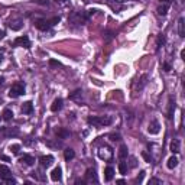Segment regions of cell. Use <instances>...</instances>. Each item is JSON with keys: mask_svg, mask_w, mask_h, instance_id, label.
Returning a JSON list of instances; mask_svg holds the SVG:
<instances>
[{"mask_svg": "<svg viewBox=\"0 0 185 185\" xmlns=\"http://www.w3.org/2000/svg\"><path fill=\"white\" fill-rule=\"evenodd\" d=\"M88 124H92V126L101 127V126H109L111 123V117L110 116H92V117L87 119Z\"/></svg>", "mask_w": 185, "mask_h": 185, "instance_id": "1", "label": "cell"}, {"mask_svg": "<svg viewBox=\"0 0 185 185\" xmlns=\"http://www.w3.org/2000/svg\"><path fill=\"white\" fill-rule=\"evenodd\" d=\"M22 94H25V84L23 83H15L10 87V90H9V96L12 97V98H17Z\"/></svg>", "mask_w": 185, "mask_h": 185, "instance_id": "2", "label": "cell"}, {"mask_svg": "<svg viewBox=\"0 0 185 185\" xmlns=\"http://www.w3.org/2000/svg\"><path fill=\"white\" fill-rule=\"evenodd\" d=\"M98 158L103 160H110L113 158V149L109 146H101L98 149Z\"/></svg>", "mask_w": 185, "mask_h": 185, "instance_id": "3", "label": "cell"}, {"mask_svg": "<svg viewBox=\"0 0 185 185\" xmlns=\"http://www.w3.org/2000/svg\"><path fill=\"white\" fill-rule=\"evenodd\" d=\"M15 45L16 46H23V48H30V41H29V38H28L26 35H23V36H17V38L15 39Z\"/></svg>", "mask_w": 185, "mask_h": 185, "instance_id": "4", "label": "cell"}, {"mask_svg": "<svg viewBox=\"0 0 185 185\" xmlns=\"http://www.w3.org/2000/svg\"><path fill=\"white\" fill-rule=\"evenodd\" d=\"M39 164H41L42 168H48V166H51V165L54 164V156L52 155L41 156V158H39Z\"/></svg>", "mask_w": 185, "mask_h": 185, "instance_id": "5", "label": "cell"}, {"mask_svg": "<svg viewBox=\"0 0 185 185\" xmlns=\"http://www.w3.org/2000/svg\"><path fill=\"white\" fill-rule=\"evenodd\" d=\"M35 26H36L39 30H48L52 25H51V19H49V20L41 19V20H36V22H35Z\"/></svg>", "mask_w": 185, "mask_h": 185, "instance_id": "6", "label": "cell"}, {"mask_svg": "<svg viewBox=\"0 0 185 185\" xmlns=\"http://www.w3.org/2000/svg\"><path fill=\"white\" fill-rule=\"evenodd\" d=\"M147 132L151 133V135H158L160 132V124L156 120H152L151 123H149V127H147Z\"/></svg>", "mask_w": 185, "mask_h": 185, "instance_id": "7", "label": "cell"}, {"mask_svg": "<svg viewBox=\"0 0 185 185\" xmlns=\"http://www.w3.org/2000/svg\"><path fill=\"white\" fill-rule=\"evenodd\" d=\"M9 178H12V172H10V169L6 166V165H0V179H9Z\"/></svg>", "mask_w": 185, "mask_h": 185, "instance_id": "8", "label": "cell"}, {"mask_svg": "<svg viewBox=\"0 0 185 185\" xmlns=\"http://www.w3.org/2000/svg\"><path fill=\"white\" fill-rule=\"evenodd\" d=\"M61 178H62V171H61V168H55L52 172H51V179L52 181H55V182H58V181H61Z\"/></svg>", "mask_w": 185, "mask_h": 185, "instance_id": "9", "label": "cell"}, {"mask_svg": "<svg viewBox=\"0 0 185 185\" xmlns=\"http://www.w3.org/2000/svg\"><path fill=\"white\" fill-rule=\"evenodd\" d=\"M85 179H87V182L88 184H91L92 181L97 182V177H96V171L94 169H87V172H85Z\"/></svg>", "mask_w": 185, "mask_h": 185, "instance_id": "10", "label": "cell"}, {"mask_svg": "<svg viewBox=\"0 0 185 185\" xmlns=\"http://www.w3.org/2000/svg\"><path fill=\"white\" fill-rule=\"evenodd\" d=\"M34 111V104H32V101H26L22 104V113L23 114H30Z\"/></svg>", "mask_w": 185, "mask_h": 185, "instance_id": "11", "label": "cell"}, {"mask_svg": "<svg viewBox=\"0 0 185 185\" xmlns=\"http://www.w3.org/2000/svg\"><path fill=\"white\" fill-rule=\"evenodd\" d=\"M62 98H55L54 103H52V106H51V110L54 111V113H56V111H59V110L62 109Z\"/></svg>", "mask_w": 185, "mask_h": 185, "instance_id": "12", "label": "cell"}, {"mask_svg": "<svg viewBox=\"0 0 185 185\" xmlns=\"http://www.w3.org/2000/svg\"><path fill=\"white\" fill-rule=\"evenodd\" d=\"M19 162H20V164L28 165V166H32V165L35 164V159H34V158H32L30 155H23V156H20Z\"/></svg>", "mask_w": 185, "mask_h": 185, "instance_id": "13", "label": "cell"}, {"mask_svg": "<svg viewBox=\"0 0 185 185\" xmlns=\"http://www.w3.org/2000/svg\"><path fill=\"white\" fill-rule=\"evenodd\" d=\"M113 177H114L113 166H107V168L104 169V179L109 182V181H111V179H113Z\"/></svg>", "mask_w": 185, "mask_h": 185, "instance_id": "14", "label": "cell"}, {"mask_svg": "<svg viewBox=\"0 0 185 185\" xmlns=\"http://www.w3.org/2000/svg\"><path fill=\"white\" fill-rule=\"evenodd\" d=\"M179 151H181V142L178 139H174L172 142H171V152L172 153H178Z\"/></svg>", "mask_w": 185, "mask_h": 185, "instance_id": "15", "label": "cell"}, {"mask_svg": "<svg viewBox=\"0 0 185 185\" xmlns=\"http://www.w3.org/2000/svg\"><path fill=\"white\" fill-rule=\"evenodd\" d=\"M9 28L12 30H19L22 28V20H19V19L17 20H10L9 22Z\"/></svg>", "mask_w": 185, "mask_h": 185, "instance_id": "16", "label": "cell"}, {"mask_svg": "<svg viewBox=\"0 0 185 185\" xmlns=\"http://www.w3.org/2000/svg\"><path fill=\"white\" fill-rule=\"evenodd\" d=\"M177 165H178V158L175 155H172L168 159V164H166V166H168L169 169H174V168H177Z\"/></svg>", "mask_w": 185, "mask_h": 185, "instance_id": "17", "label": "cell"}, {"mask_svg": "<svg viewBox=\"0 0 185 185\" xmlns=\"http://www.w3.org/2000/svg\"><path fill=\"white\" fill-rule=\"evenodd\" d=\"M74 156H75V152L72 151V149H65L64 151V158H65V160H71V159H74Z\"/></svg>", "mask_w": 185, "mask_h": 185, "instance_id": "18", "label": "cell"}, {"mask_svg": "<svg viewBox=\"0 0 185 185\" xmlns=\"http://www.w3.org/2000/svg\"><path fill=\"white\" fill-rule=\"evenodd\" d=\"M178 32H179V36L184 38L185 36V30H184V17H179L178 20Z\"/></svg>", "mask_w": 185, "mask_h": 185, "instance_id": "19", "label": "cell"}, {"mask_svg": "<svg viewBox=\"0 0 185 185\" xmlns=\"http://www.w3.org/2000/svg\"><path fill=\"white\" fill-rule=\"evenodd\" d=\"M2 117H3V120H6V122H9V120H12L13 117V111L10 109H6L3 111V114H2Z\"/></svg>", "mask_w": 185, "mask_h": 185, "instance_id": "20", "label": "cell"}, {"mask_svg": "<svg viewBox=\"0 0 185 185\" xmlns=\"http://www.w3.org/2000/svg\"><path fill=\"white\" fill-rule=\"evenodd\" d=\"M119 158H120V159L127 158V146L126 145H122V146H120V149H119Z\"/></svg>", "mask_w": 185, "mask_h": 185, "instance_id": "21", "label": "cell"}, {"mask_svg": "<svg viewBox=\"0 0 185 185\" xmlns=\"http://www.w3.org/2000/svg\"><path fill=\"white\" fill-rule=\"evenodd\" d=\"M119 172L122 174V175H126L127 174V164L123 159H122V162H119Z\"/></svg>", "mask_w": 185, "mask_h": 185, "instance_id": "22", "label": "cell"}, {"mask_svg": "<svg viewBox=\"0 0 185 185\" xmlns=\"http://www.w3.org/2000/svg\"><path fill=\"white\" fill-rule=\"evenodd\" d=\"M168 9H169V4H162V6L158 7V13H159L160 16H165L168 13Z\"/></svg>", "mask_w": 185, "mask_h": 185, "instance_id": "23", "label": "cell"}, {"mask_svg": "<svg viewBox=\"0 0 185 185\" xmlns=\"http://www.w3.org/2000/svg\"><path fill=\"white\" fill-rule=\"evenodd\" d=\"M56 135H58V138H61V139H67L68 136H70V132L65 130V129H59V130H56Z\"/></svg>", "mask_w": 185, "mask_h": 185, "instance_id": "24", "label": "cell"}, {"mask_svg": "<svg viewBox=\"0 0 185 185\" xmlns=\"http://www.w3.org/2000/svg\"><path fill=\"white\" fill-rule=\"evenodd\" d=\"M174 110H175V104H174L172 98L169 100V110H168V119H172L174 117Z\"/></svg>", "mask_w": 185, "mask_h": 185, "instance_id": "25", "label": "cell"}, {"mask_svg": "<svg viewBox=\"0 0 185 185\" xmlns=\"http://www.w3.org/2000/svg\"><path fill=\"white\" fill-rule=\"evenodd\" d=\"M165 42H166V38H165L164 35H159V36H158V41H156V46H158V49H159L160 46H164Z\"/></svg>", "mask_w": 185, "mask_h": 185, "instance_id": "26", "label": "cell"}, {"mask_svg": "<svg viewBox=\"0 0 185 185\" xmlns=\"http://www.w3.org/2000/svg\"><path fill=\"white\" fill-rule=\"evenodd\" d=\"M4 135H7V136H16L17 133H19V130L17 129H15V130H12V129H4Z\"/></svg>", "mask_w": 185, "mask_h": 185, "instance_id": "27", "label": "cell"}, {"mask_svg": "<svg viewBox=\"0 0 185 185\" xmlns=\"http://www.w3.org/2000/svg\"><path fill=\"white\" fill-rule=\"evenodd\" d=\"M9 149H10V152H12V153L17 155V153H19V151H20V145H10V147H9Z\"/></svg>", "mask_w": 185, "mask_h": 185, "instance_id": "28", "label": "cell"}, {"mask_svg": "<svg viewBox=\"0 0 185 185\" xmlns=\"http://www.w3.org/2000/svg\"><path fill=\"white\" fill-rule=\"evenodd\" d=\"M109 138H110V140H111V142H119V140H122V136L119 135V133H111Z\"/></svg>", "mask_w": 185, "mask_h": 185, "instance_id": "29", "label": "cell"}, {"mask_svg": "<svg viewBox=\"0 0 185 185\" xmlns=\"http://www.w3.org/2000/svg\"><path fill=\"white\" fill-rule=\"evenodd\" d=\"M80 96H81V90H75V91H74L71 96H70V98H71V100H77Z\"/></svg>", "mask_w": 185, "mask_h": 185, "instance_id": "30", "label": "cell"}, {"mask_svg": "<svg viewBox=\"0 0 185 185\" xmlns=\"http://www.w3.org/2000/svg\"><path fill=\"white\" fill-rule=\"evenodd\" d=\"M49 65L51 67H61V62L55 61V59H49Z\"/></svg>", "mask_w": 185, "mask_h": 185, "instance_id": "31", "label": "cell"}, {"mask_svg": "<svg viewBox=\"0 0 185 185\" xmlns=\"http://www.w3.org/2000/svg\"><path fill=\"white\" fill-rule=\"evenodd\" d=\"M142 156L145 158V160H146V162H152V158H151L149 155H147L146 152H142Z\"/></svg>", "mask_w": 185, "mask_h": 185, "instance_id": "32", "label": "cell"}, {"mask_svg": "<svg viewBox=\"0 0 185 185\" xmlns=\"http://www.w3.org/2000/svg\"><path fill=\"white\" fill-rule=\"evenodd\" d=\"M143 177H145V171H142V172H140V175L136 178V182H139V184H140V182L143 181Z\"/></svg>", "mask_w": 185, "mask_h": 185, "instance_id": "33", "label": "cell"}, {"mask_svg": "<svg viewBox=\"0 0 185 185\" xmlns=\"http://www.w3.org/2000/svg\"><path fill=\"white\" fill-rule=\"evenodd\" d=\"M164 71H171V65H169L168 62H164Z\"/></svg>", "mask_w": 185, "mask_h": 185, "instance_id": "34", "label": "cell"}, {"mask_svg": "<svg viewBox=\"0 0 185 185\" xmlns=\"http://www.w3.org/2000/svg\"><path fill=\"white\" fill-rule=\"evenodd\" d=\"M151 184H160V181H159V179H156V178H153V179L149 181V185H151Z\"/></svg>", "mask_w": 185, "mask_h": 185, "instance_id": "35", "label": "cell"}, {"mask_svg": "<svg viewBox=\"0 0 185 185\" xmlns=\"http://www.w3.org/2000/svg\"><path fill=\"white\" fill-rule=\"evenodd\" d=\"M159 2L162 4H171V3H172V0H159Z\"/></svg>", "mask_w": 185, "mask_h": 185, "instance_id": "36", "label": "cell"}, {"mask_svg": "<svg viewBox=\"0 0 185 185\" xmlns=\"http://www.w3.org/2000/svg\"><path fill=\"white\" fill-rule=\"evenodd\" d=\"M55 3H59V4H62V3H67L68 0H54Z\"/></svg>", "mask_w": 185, "mask_h": 185, "instance_id": "37", "label": "cell"}, {"mask_svg": "<svg viewBox=\"0 0 185 185\" xmlns=\"http://www.w3.org/2000/svg\"><path fill=\"white\" fill-rule=\"evenodd\" d=\"M3 83H4V78H3V77H0V87L3 85Z\"/></svg>", "mask_w": 185, "mask_h": 185, "instance_id": "38", "label": "cell"}, {"mask_svg": "<svg viewBox=\"0 0 185 185\" xmlns=\"http://www.w3.org/2000/svg\"><path fill=\"white\" fill-rule=\"evenodd\" d=\"M181 58L185 59V51H181Z\"/></svg>", "mask_w": 185, "mask_h": 185, "instance_id": "39", "label": "cell"}, {"mask_svg": "<svg viewBox=\"0 0 185 185\" xmlns=\"http://www.w3.org/2000/svg\"><path fill=\"white\" fill-rule=\"evenodd\" d=\"M2 159H3V160H6V162H7V160H10V159H9V158H7V156H2Z\"/></svg>", "mask_w": 185, "mask_h": 185, "instance_id": "40", "label": "cell"}, {"mask_svg": "<svg viewBox=\"0 0 185 185\" xmlns=\"http://www.w3.org/2000/svg\"><path fill=\"white\" fill-rule=\"evenodd\" d=\"M117 184H120V185H123V184H124V179H119V181H117Z\"/></svg>", "mask_w": 185, "mask_h": 185, "instance_id": "41", "label": "cell"}, {"mask_svg": "<svg viewBox=\"0 0 185 185\" xmlns=\"http://www.w3.org/2000/svg\"><path fill=\"white\" fill-rule=\"evenodd\" d=\"M4 36V30H0V39Z\"/></svg>", "mask_w": 185, "mask_h": 185, "instance_id": "42", "label": "cell"}, {"mask_svg": "<svg viewBox=\"0 0 185 185\" xmlns=\"http://www.w3.org/2000/svg\"><path fill=\"white\" fill-rule=\"evenodd\" d=\"M2 59H3V55L0 54V62H2Z\"/></svg>", "mask_w": 185, "mask_h": 185, "instance_id": "43", "label": "cell"}, {"mask_svg": "<svg viewBox=\"0 0 185 185\" xmlns=\"http://www.w3.org/2000/svg\"><path fill=\"white\" fill-rule=\"evenodd\" d=\"M106 2H109V3H110V2H111V0H106Z\"/></svg>", "mask_w": 185, "mask_h": 185, "instance_id": "44", "label": "cell"}]
</instances>
